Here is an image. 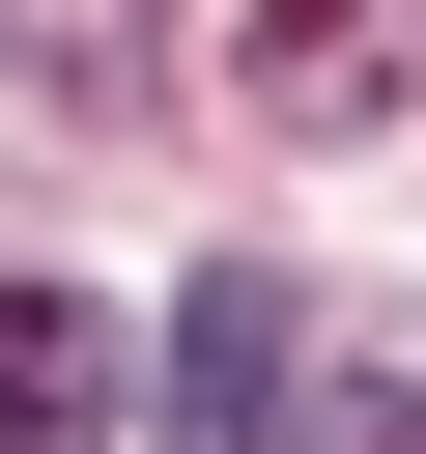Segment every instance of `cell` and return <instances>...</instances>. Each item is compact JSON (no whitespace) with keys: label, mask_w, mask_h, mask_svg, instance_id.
Instances as JSON below:
<instances>
[{"label":"cell","mask_w":426,"mask_h":454,"mask_svg":"<svg viewBox=\"0 0 426 454\" xmlns=\"http://www.w3.org/2000/svg\"><path fill=\"white\" fill-rule=\"evenodd\" d=\"M284 397H312V284H284V255H199L170 340H142V426H170V454H284Z\"/></svg>","instance_id":"cell-1"},{"label":"cell","mask_w":426,"mask_h":454,"mask_svg":"<svg viewBox=\"0 0 426 454\" xmlns=\"http://www.w3.org/2000/svg\"><path fill=\"white\" fill-rule=\"evenodd\" d=\"M114 426H142V312L0 284V454H114Z\"/></svg>","instance_id":"cell-2"},{"label":"cell","mask_w":426,"mask_h":454,"mask_svg":"<svg viewBox=\"0 0 426 454\" xmlns=\"http://www.w3.org/2000/svg\"><path fill=\"white\" fill-rule=\"evenodd\" d=\"M284 454H426V340H369V369H341V397H312Z\"/></svg>","instance_id":"cell-3"},{"label":"cell","mask_w":426,"mask_h":454,"mask_svg":"<svg viewBox=\"0 0 426 454\" xmlns=\"http://www.w3.org/2000/svg\"><path fill=\"white\" fill-rule=\"evenodd\" d=\"M0 28H28V57H57V85H114V0H0Z\"/></svg>","instance_id":"cell-4"}]
</instances>
